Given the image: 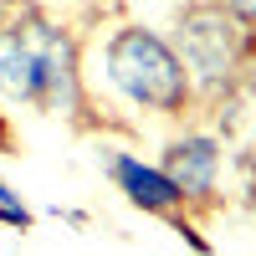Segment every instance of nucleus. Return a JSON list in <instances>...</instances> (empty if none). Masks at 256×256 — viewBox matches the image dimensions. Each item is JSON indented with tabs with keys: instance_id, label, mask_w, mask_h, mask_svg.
I'll list each match as a JSON object with an SVG mask.
<instances>
[{
	"instance_id": "obj_1",
	"label": "nucleus",
	"mask_w": 256,
	"mask_h": 256,
	"mask_svg": "<svg viewBox=\"0 0 256 256\" xmlns=\"http://www.w3.org/2000/svg\"><path fill=\"white\" fill-rule=\"evenodd\" d=\"M174 46L180 67L195 88V102H216L226 88H236L256 56V26L230 16L220 0H190L174 16Z\"/></svg>"
},
{
	"instance_id": "obj_2",
	"label": "nucleus",
	"mask_w": 256,
	"mask_h": 256,
	"mask_svg": "<svg viewBox=\"0 0 256 256\" xmlns=\"http://www.w3.org/2000/svg\"><path fill=\"white\" fill-rule=\"evenodd\" d=\"M102 77L118 98H128L134 108H148L159 118H184L195 108V88H190L169 36L148 31V26H118L102 41Z\"/></svg>"
},
{
	"instance_id": "obj_3",
	"label": "nucleus",
	"mask_w": 256,
	"mask_h": 256,
	"mask_svg": "<svg viewBox=\"0 0 256 256\" xmlns=\"http://www.w3.org/2000/svg\"><path fill=\"white\" fill-rule=\"evenodd\" d=\"M16 31L26 36V46L36 56V72H41V113H56V118H82L88 113V82H82V52H77V36L62 26L56 16H46L41 6H16Z\"/></svg>"
},
{
	"instance_id": "obj_4",
	"label": "nucleus",
	"mask_w": 256,
	"mask_h": 256,
	"mask_svg": "<svg viewBox=\"0 0 256 256\" xmlns=\"http://www.w3.org/2000/svg\"><path fill=\"white\" fill-rule=\"evenodd\" d=\"M164 174L169 184L180 190L184 210H200V205H216L220 195V169H226V138L216 128H184L164 144Z\"/></svg>"
},
{
	"instance_id": "obj_5",
	"label": "nucleus",
	"mask_w": 256,
	"mask_h": 256,
	"mask_svg": "<svg viewBox=\"0 0 256 256\" xmlns=\"http://www.w3.org/2000/svg\"><path fill=\"white\" fill-rule=\"evenodd\" d=\"M108 180L118 184V195H128V205H138L144 216H159V220H184V200L180 190L169 184V174L159 164H144L138 154H123V148H113L108 154Z\"/></svg>"
},
{
	"instance_id": "obj_6",
	"label": "nucleus",
	"mask_w": 256,
	"mask_h": 256,
	"mask_svg": "<svg viewBox=\"0 0 256 256\" xmlns=\"http://www.w3.org/2000/svg\"><path fill=\"white\" fill-rule=\"evenodd\" d=\"M0 98L26 102V108L41 102V72H36L26 36L16 31V20H0Z\"/></svg>"
},
{
	"instance_id": "obj_7",
	"label": "nucleus",
	"mask_w": 256,
	"mask_h": 256,
	"mask_svg": "<svg viewBox=\"0 0 256 256\" xmlns=\"http://www.w3.org/2000/svg\"><path fill=\"white\" fill-rule=\"evenodd\" d=\"M0 226H10V230H26L31 226V210L20 205V195H16L6 180H0Z\"/></svg>"
},
{
	"instance_id": "obj_8",
	"label": "nucleus",
	"mask_w": 256,
	"mask_h": 256,
	"mask_svg": "<svg viewBox=\"0 0 256 256\" xmlns=\"http://www.w3.org/2000/svg\"><path fill=\"white\" fill-rule=\"evenodd\" d=\"M220 6H226L230 16H241L246 26H256V0H220Z\"/></svg>"
},
{
	"instance_id": "obj_9",
	"label": "nucleus",
	"mask_w": 256,
	"mask_h": 256,
	"mask_svg": "<svg viewBox=\"0 0 256 256\" xmlns=\"http://www.w3.org/2000/svg\"><path fill=\"white\" fill-rule=\"evenodd\" d=\"M16 6H20V0H0V20H10V16H16Z\"/></svg>"
},
{
	"instance_id": "obj_10",
	"label": "nucleus",
	"mask_w": 256,
	"mask_h": 256,
	"mask_svg": "<svg viewBox=\"0 0 256 256\" xmlns=\"http://www.w3.org/2000/svg\"><path fill=\"white\" fill-rule=\"evenodd\" d=\"M251 210H256V169H251Z\"/></svg>"
},
{
	"instance_id": "obj_11",
	"label": "nucleus",
	"mask_w": 256,
	"mask_h": 256,
	"mask_svg": "<svg viewBox=\"0 0 256 256\" xmlns=\"http://www.w3.org/2000/svg\"><path fill=\"white\" fill-rule=\"evenodd\" d=\"M0 138H6V128H0Z\"/></svg>"
}]
</instances>
